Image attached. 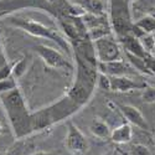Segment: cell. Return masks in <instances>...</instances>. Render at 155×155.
<instances>
[{
    "instance_id": "6da1fadb",
    "label": "cell",
    "mask_w": 155,
    "mask_h": 155,
    "mask_svg": "<svg viewBox=\"0 0 155 155\" xmlns=\"http://www.w3.org/2000/svg\"><path fill=\"white\" fill-rule=\"evenodd\" d=\"M0 102L3 104L5 115L16 139L26 138L34 133L31 117L32 112L29 110L19 87L11 92L0 94Z\"/></svg>"
},
{
    "instance_id": "484cf974",
    "label": "cell",
    "mask_w": 155,
    "mask_h": 155,
    "mask_svg": "<svg viewBox=\"0 0 155 155\" xmlns=\"http://www.w3.org/2000/svg\"><path fill=\"white\" fill-rule=\"evenodd\" d=\"M2 133H3V124L0 122V135H2Z\"/></svg>"
},
{
    "instance_id": "7402d4cb",
    "label": "cell",
    "mask_w": 155,
    "mask_h": 155,
    "mask_svg": "<svg viewBox=\"0 0 155 155\" xmlns=\"http://www.w3.org/2000/svg\"><path fill=\"white\" fill-rule=\"evenodd\" d=\"M10 76H12V64L8 63L5 67L0 70V80H5Z\"/></svg>"
},
{
    "instance_id": "ffe728a7",
    "label": "cell",
    "mask_w": 155,
    "mask_h": 155,
    "mask_svg": "<svg viewBox=\"0 0 155 155\" xmlns=\"http://www.w3.org/2000/svg\"><path fill=\"white\" fill-rule=\"evenodd\" d=\"M141 99L145 103H155V87H145L141 93Z\"/></svg>"
},
{
    "instance_id": "30bf717a",
    "label": "cell",
    "mask_w": 155,
    "mask_h": 155,
    "mask_svg": "<svg viewBox=\"0 0 155 155\" xmlns=\"http://www.w3.org/2000/svg\"><path fill=\"white\" fill-rule=\"evenodd\" d=\"M118 108H119L120 113L123 114V117L128 120L129 124L135 125L137 128L141 129V130H148L149 129V125H148L145 117L141 114V112L137 107L129 106V104H119Z\"/></svg>"
},
{
    "instance_id": "9a60e30c",
    "label": "cell",
    "mask_w": 155,
    "mask_h": 155,
    "mask_svg": "<svg viewBox=\"0 0 155 155\" xmlns=\"http://www.w3.org/2000/svg\"><path fill=\"white\" fill-rule=\"evenodd\" d=\"M135 25L145 34H155V16L147 15L135 22Z\"/></svg>"
},
{
    "instance_id": "4fadbf2b",
    "label": "cell",
    "mask_w": 155,
    "mask_h": 155,
    "mask_svg": "<svg viewBox=\"0 0 155 155\" xmlns=\"http://www.w3.org/2000/svg\"><path fill=\"white\" fill-rule=\"evenodd\" d=\"M89 132L96 138L102 139V140L110 139V135H112V129L108 125V123L99 119V118H94L89 123Z\"/></svg>"
},
{
    "instance_id": "ba28073f",
    "label": "cell",
    "mask_w": 155,
    "mask_h": 155,
    "mask_svg": "<svg viewBox=\"0 0 155 155\" xmlns=\"http://www.w3.org/2000/svg\"><path fill=\"white\" fill-rule=\"evenodd\" d=\"M117 38H118V41L120 42V45L123 46V48L125 50V54L133 55V56L144 58V60H147V58L150 57V55L144 50V47L141 46L140 40H139L138 37H135L134 35L127 34V35L119 36Z\"/></svg>"
},
{
    "instance_id": "2e32d148",
    "label": "cell",
    "mask_w": 155,
    "mask_h": 155,
    "mask_svg": "<svg viewBox=\"0 0 155 155\" xmlns=\"http://www.w3.org/2000/svg\"><path fill=\"white\" fill-rule=\"evenodd\" d=\"M15 88H18V82L14 76H10L5 80H0V94L11 92Z\"/></svg>"
},
{
    "instance_id": "44dd1931",
    "label": "cell",
    "mask_w": 155,
    "mask_h": 155,
    "mask_svg": "<svg viewBox=\"0 0 155 155\" xmlns=\"http://www.w3.org/2000/svg\"><path fill=\"white\" fill-rule=\"evenodd\" d=\"M130 155H150V150L143 144H135L130 148Z\"/></svg>"
},
{
    "instance_id": "ac0fdd59",
    "label": "cell",
    "mask_w": 155,
    "mask_h": 155,
    "mask_svg": "<svg viewBox=\"0 0 155 155\" xmlns=\"http://www.w3.org/2000/svg\"><path fill=\"white\" fill-rule=\"evenodd\" d=\"M140 44L144 47V50L149 55H153L154 52V46H155V36L154 34H145L144 36H141L140 38Z\"/></svg>"
},
{
    "instance_id": "52a82bcc",
    "label": "cell",
    "mask_w": 155,
    "mask_h": 155,
    "mask_svg": "<svg viewBox=\"0 0 155 155\" xmlns=\"http://www.w3.org/2000/svg\"><path fill=\"white\" fill-rule=\"evenodd\" d=\"M35 51L38 55V57H40L44 61V63L50 68L66 70V71H71L73 68L72 63L56 48H52L46 45H37L35 47Z\"/></svg>"
},
{
    "instance_id": "5b68a950",
    "label": "cell",
    "mask_w": 155,
    "mask_h": 155,
    "mask_svg": "<svg viewBox=\"0 0 155 155\" xmlns=\"http://www.w3.org/2000/svg\"><path fill=\"white\" fill-rule=\"evenodd\" d=\"M93 47L98 62H110L122 60V48L113 34L94 40Z\"/></svg>"
},
{
    "instance_id": "d6986e66",
    "label": "cell",
    "mask_w": 155,
    "mask_h": 155,
    "mask_svg": "<svg viewBox=\"0 0 155 155\" xmlns=\"http://www.w3.org/2000/svg\"><path fill=\"white\" fill-rule=\"evenodd\" d=\"M97 87L102 91H112V82H110V77L98 72L97 77Z\"/></svg>"
},
{
    "instance_id": "d4e9b609",
    "label": "cell",
    "mask_w": 155,
    "mask_h": 155,
    "mask_svg": "<svg viewBox=\"0 0 155 155\" xmlns=\"http://www.w3.org/2000/svg\"><path fill=\"white\" fill-rule=\"evenodd\" d=\"M31 155H52V154H50V153H46V151H36Z\"/></svg>"
},
{
    "instance_id": "83f0119b",
    "label": "cell",
    "mask_w": 155,
    "mask_h": 155,
    "mask_svg": "<svg viewBox=\"0 0 155 155\" xmlns=\"http://www.w3.org/2000/svg\"><path fill=\"white\" fill-rule=\"evenodd\" d=\"M104 155H113L112 153H108V154H104Z\"/></svg>"
},
{
    "instance_id": "277c9868",
    "label": "cell",
    "mask_w": 155,
    "mask_h": 155,
    "mask_svg": "<svg viewBox=\"0 0 155 155\" xmlns=\"http://www.w3.org/2000/svg\"><path fill=\"white\" fill-rule=\"evenodd\" d=\"M9 24L12 25L14 28H18L35 37H41V38H46V40H51V41L56 42L62 50L66 51V52H70L71 51V46L67 40H64L56 30L51 29L38 21H35L32 19L14 18V19L9 20Z\"/></svg>"
},
{
    "instance_id": "3957f363",
    "label": "cell",
    "mask_w": 155,
    "mask_h": 155,
    "mask_svg": "<svg viewBox=\"0 0 155 155\" xmlns=\"http://www.w3.org/2000/svg\"><path fill=\"white\" fill-rule=\"evenodd\" d=\"M81 107L76 101H73L68 94L63 96L58 101L45 108H41L31 113L32 117V130L40 132L46 128H50L64 119L71 118L73 114L81 110Z\"/></svg>"
},
{
    "instance_id": "cb8c5ba5",
    "label": "cell",
    "mask_w": 155,
    "mask_h": 155,
    "mask_svg": "<svg viewBox=\"0 0 155 155\" xmlns=\"http://www.w3.org/2000/svg\"><path fill=\"white\" fill-rule=\"evenodd\" d=\"M4 155H24V147L19 145V147H14L11 148L6 154Z\"/></svg>"
},
{
    "instance_id": "603a6c76",
    "label": "cell",
    "mask_w": 155,
    "mask_h": 155,
    "mask_svg": "<svg viewBox=\"0 0 155 155\" xmlns=\"http://www.w3.org/2000/svg\"><path fill=\"white\" fill-rule=\"evenodd\" d=\"M8 58H6V55H5V51L2 46V44H0V70H2L3 67H5L8 64Z\"/></svg>"
},
{
    "instance_id": "8fae6325",
    "label": "cell",
    "mask_w": 155,
    "mask_h": 155,
    "mask_svg": "<svg viewBox=\"0 0 155 155\" xmlns=\"http://www.w3.org/2000/svg\"><path fill=\"white\" fill-rule=\"evenodd\" d=\"M112 82V91L115 92H129L133 89H141L145 88V83H137L129 76H119V77H110Z\"/></svg>"
},
{
    "instance_id": "9c48e42d",
    "label": "cell",
    "mask_w": 155,
    "mask_h": 155,
    "mask_svg": "<svg viewBox=\"0 0 155 155\" xmlns=\"http://www.w3.org/2000/svg\"><path fill=\"white\" fill-rule=\"evenodd\" d=\"M97 68L98 72L104 73L109 77L128 76L132 73V68L123 60L110 61V62H97Z\"/></svg>"
},
{
    "instance_id": "7c38bea8",
    "label": "cell",
    "mask_w": 155,
    "mask_h": 155,
    "mask_svg": "<svg viewBox=\"0 0 155 155\" xmlns=\"http://www.w3.org/2000/svg\"><path fill=\"white\" fill-rule=\"evenodd\" d=\"M133 138V129L132 124L129 123H122L120 125L112 129L110 140L115 144H127Z\"/></svg>"
},
{
    "instance_id": "4316f807",
    "label": "cell",
    "mask_w": 155,
    "mask_h": 155,
    "mask_svg": "<svg viewBox=\"0 0 155 155\" xmlns=\"http://www.w3.org/2000/svg\"><path fill=\"white\" fill-rule=\"evenodd\" d=\"M154 36H155V34H154ZM153 55H155V46H154V52H153Z\"/></svg>"
},
{
    "instance_id": "e0dca14e",
    "label": "cell",
    "mask_w": 155,
    "mask_h": 155,
    "mask_svg": "<svg viewBox=\"0 0 155 155\" xmlns=\"http://www.w3.org/2000/svg\"><path fill=\"white\" fill-rule=\"evenodd\" d=\"M26 70H28V58H21L12 64V76L18 80L26 73Z\"/></svg>"
},
{
    "instance_id": "8992f818",
    "label": "cell",
    "mask_w": 155,
    "mask_h": 155,
    "mask_svg": "<svg viewBox=\"0 0 155 155\" xmlns=\"http://www.w3.org/2000/svg\"><path fill=\"white\" fill-rule=\"evenodd\" d=\"M64 147L72 155H86L89 150V141L72 120L67 122V133L64 138Z\"/></svg>"
},
{
    "instance_id": "5bb4252c",
    "label": "cell",
    "mask_w": 155,
    "mask_h": 155,
    "mask_svg": "<svg viewBox=\"0 0 155 155\" xmlns=\"http://www.w3.org/2000/svg\"><path fill=\"white\" fill-rule=\"evenodd\" d=\"M84 12L94 15H104V3L103 0H74Z\"/></svg>"
},
{
    "instance_id": "7a4b0ae2",
    "label": "cell",
    "mask_w": 155,
    "mask_h": 155,
    "mask_svg": "<svg viewBox=\"0 0 155 155\" xmlns=\"http://www.w3.org/2000/svg\"><path fill=\"white\" fill-rule=\"evenodd\" d=\"M74 58L76 77L74 82L72 83L71 88L67 91L66 94H68L73 101H76L81 107H84L91 101L94 93V89L97 87L98 61H91L78 55H74Z\"/></svg>"
}]
</instances>
